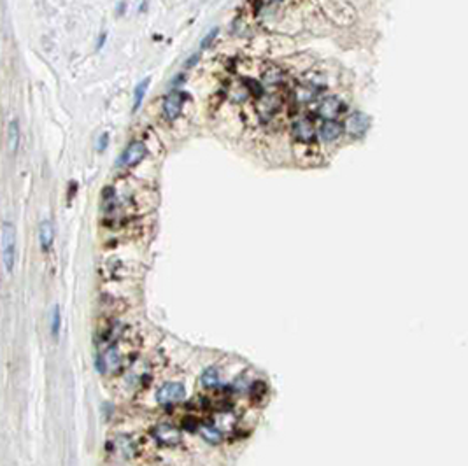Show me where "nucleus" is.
<instances>
[{"mask_svg": "<svg viewBox=\"0 0 468 466\" xmlns=\"http://www.w3.org/2000/svg\"><path fill=\"white\" fill-rule=\"evenodd\" d=\"M345 128L351 135L355 137H360L367 131L368 128V117L363 114V112H355L347 117V123H345Z\"/></svg>", "mask_w": 468, "mask_h": 466, "instance_id": "nucleus-7", "label": "nucleus"}, {"mask_svg": "<svg viewBox=\"0 0 468 466\" xmlns=\"http://www.w3.org/2000/svg\"><path fill=\"white\" fill-rule=\"evenodd\" d=\"M153 436L158 443L167 445V447L178 445V443L181 442V438H183V436H181L179 428L172 426V424H168V423L156 424V426L153 428Z\"/></svg>", "mask_w": 468, "mask_h": 466, "instance_id": "nucleus-3", "label": "nucleus"}, {"mask_svg": "<svg viewBox=\"0 0 468 466\" xmlns=\"http://www.w3.org/2000/svg\"><path fill=\"white\" fill-rule=\"evenodd\" d=\"M121 363H123V356H121L118 347L112 346V347H109L104 354H100V358H98V361H97V366L100 372H116L121 366Z\"/></svg>", "mask_w": 468, "mask_h": 466, "instance_id": "nucleus-5", "label": "nucleus"}, {"mask_svg": "<svg viewBox=\"0 0 468 466\" xmlns=\"http://www.w3.org/2000/svg\"><path fill=\"white\" fill-rule=\"evenodd\" d=\"M107 144H109V134H102L100 139L97 141V151L104 153L105 149H107Z\"/></svg>", "mask_w": 468, "mask_h": 466, "instance_id": "nucleus-19", "label": "nucleus"}, {"mask_svg": "<svg viewBox=\"0 0 468 466\" xmlns=\"http://www.w3.org/2000/svg\"><path fill=\"white\" fill-rule=\"evenodd\" d=\"M198 60H200V51H198V53H193V54H191V56L186 60V63H184V67H186V69H191L195 63H197Z\"/></svg>", "mask_w": 468, "mask_h": 466, "instance_id": "nucleus-20", "label": "nucleus"}, {"mask_svg": "<svg viewBox=\"0 0 468 466\" xmlns=\"http://www.w3.org/2000/svg\"><path fill=\"white\" fill-rule=\"evenodd\" d=\"M184 386L181 382H165L163 386L156 391V402L160 405H172L184 400Z\"/></svg>", "mask_w": 468, "mask_h": 466, "instance_id": "nucleus-2", "label": "nucleus"}, {"mask_svg": "<svg viewBox=\"0 0 468 466\" xmlns=\"http://www.w3.org/2000/svg\"><path fill=\"white\" fill-rule=\"evenodd\" d=\"M338 109H340V102H338V98L337 97H328V98H324L321 107H319V114H321L324 119H333V117L338 114Z\"/></svg>", "mask_w": 468, "mask_h": 466, "instance_id": "nucleus-12", "label": "nucleus"}, {"mask_svg": "<svg viewBox=\"0 0 468 466\" xmlns=\"http://www.w3.org/2000/svg\"><path fill=\"white\" fill-rule=\"evenodd\" d=\"M149 83H151V78H144L141 81V83L135 86V90H134V112L137 111L139 107H141V104L144 102V97H146V93H147V90H149Z\"/></svg>", "mask_w": 468, "mask_h": 466, "instance_id": "nucleus-13", "label": "nucleus"}, {"mask_svg": "<svg viewBox=\"0 0 468 466\" xmlns=\"http://www.w3.org/2000/svg\"><path fill=\"white\" fill-rule=\"evenodd\" d=\"M200 433H202V436L207 440V442L217 443L221 440V431L216 426H212V424H202Z\"/></svg>", "mask_w": 468, "mask_h": 466, "instance_id": "nucleus-15", "label": "nucleus"}, {"mask_svg": "<svg viewBox=\"0 0 468 466\" xmlns=\"http://www.w3.org/2000/svg\"><path fill=\"white\" fill-rule=\"evenodd\" d=\"M54 240V230H53V223L49 219H44L39 226V242L42 251H49L51 245H53Z\"/></svg>", "mask_w": 468, "mask_h": 466, "instance_id": "nucleus-10", "label": "nucleus"}, {"mask_svg": "<svg viewBox=\"0 0 468 466\" xmlns=\"http://www.w3.org/2000/svg\"><path fill=\"white\" fill-rule=\"evenodd\" d=\"M268 2H281V0H268Z\"/></svg>", "mask_w": 468, "mask_h": 466, "instance_id": "nucleus-22", "label": "nucleus"}, {"mask_svg": "<svg viewBox=\"0 0 468 466\" xmlns=\"http://www.w3.org/2000/svg\"><path fill=\"white\" fill-rule=\"evenodd\" d=\"M340 134H342V124L333 119H328L326 123H323L321 128H319V137H321V141L324 142L337 141V139L340 137Z\"/></svg>", "mask_w": 468, "mask_h": 466, "instance_id": "nucleus-8", "label": "nucleus"}, {"mask_svg": "<svg viewBox=\"0 0 468 466\" xmlns=\"http://www.w3.org/2000/svg\"><path fill=\"white\" fill-rule=\"evenodd\" d=\"M217 34H219V28H212L211 32H209L207 35H205L204 39H202V42H200V49H205V47L209 46V44L212 42L216 37H217Z\"/></svg>", "mask_w": 468, "mask_h": 466, "instance_id": "nucleus-18", "label": "nucleus"}, {"mask_svg": "<svg viewBox=\"0 0 468 466\" xmlns=\"http://www.w3.org/2000/svg\"><path fill=\"white\" fill-rule=\"evenodd\" d=\"M2 261L6 272H13L16 261V228L9 221H4L2 225Z\"/></svg>", "mask_w": 468, "mask_h": 466, "instance_id": "nucleus-1", "label": "nucleus"}, {"mask_svg": "<svg viewBox=\"0 0 468 466\" xmlns=\"http://www.w3.org/2000/svg\"><path fill=\"white\" fill-rule=\"evenodd\" d=\"M116 445H118V450H120L121 456H123V457H130L132 452L135 450V447H134V443H132V440H128V438H120V440L116 442Z\"/></svg>", "mask_w": 468, "mask_h": 466, "instance_id": "nucleus-16", "label": "nucleus"}, {"mask_svg": "<svg viewBox=\"0 0 468 466\" xmlns=\"http://www.w3.org/2000/svg\"><path fill=\"white\" fill-rule=\"evenodd\" d=\"M200 382L205 387H216L219 384V372H217V368H205L202 372Z\"/></svg>", "mask_w": 468, "mask_h": 466, "instance_id": "nucleus-14", "label": "nucleus"}, {"mask_svg": "<svg viewBox=\"0 0 468 466\" xmlns=\"http://www.w3.org/2000/svg\"><path fill=\"white\" fill-rule=\"evenodd\" d=\"M60 324H62L60 310H58V307H53V312H51V333H53L54 339H56L58 333H60Z\"/></svg>", "mask_w": 468, "mask_h": 466, "instance_id": "nucleus-17", "label": "nucleus"}, {"mask_svg": "<svg viewBox=\"0 0 468 466\" xmlns=\"http://www.w3.org/2000/svg\"><path fill=\"white\" fill-rule=\"evenodd\" d=\"M183 102H184V98L179 91H172V93H168L167 97H165L163 114L168 121H174L179 117L181 111H183Z\"/></svg>", "mask_w": 468, "mask_h": 466, "instance_id": "nucleus-6", "label": "nucleus"}, {"mask_svg": "<svg viewBox=\"0 0 468 466\" xmlns=\"http://www.w3.org/2000/svg\"><path fill=\"white\" fill-rule=\"evenodd\" d=\"M147 149L144 146V142L141 141H134L128 144V148L123 151V155L120 158V163L123 165V167H134V165H137L139 161L144 160Z\"/></svg>", "mask_w": 468, "mask_h": 466, "instance_id": "nucleus-4", "label": "nucleus"}, {"mask_svg": "<svg viewBox=\"0 0 468 466\" xmlns=\"http://www.w3.org/2000/svg\"><path fill=\"white\" fill-rule=\"evenodd\" d=\"M20 141H21L20 123H18V119H14L7 126V149H9V155L13 156L16 155L18 149H20Z\"/></svg>", "mask_w": 468, "mask_h": 466, "instance_id": "nucleus-9", "label": "nucleus"}, {"mask_svg": "<svg viewBox=\"0 0 468 466\" xmlns=\"http://www.w3.org/2000/svg\"><path fill=\"white\" fill-rule=\"evenodd\" d=\"M105 39H107V32H104V34L100 35V39H98V40H100V42L97 44V49H102V47H104V44H105Z\"/></svg>", "mask_w": 468, "mask_h": 466, "instance_id": "nucleus-21", "label": "nucleus"}, {"mask_svg": "<svg viewBox=\"0 0 468 466\" xmlns=\"http://www.w3.org/2000/svg\"><path fill=\"white\" fill-rule=\"evenodd\" d=\"M293 134L298 141L302 142H311L312 137H314V128H312V123L309 119H300L295 123Z\"/></svg>", "mask_w": 468, "mask_h": 466, "instance_id": "nucleus-11", "label": "nucleus"}]
</instances>
